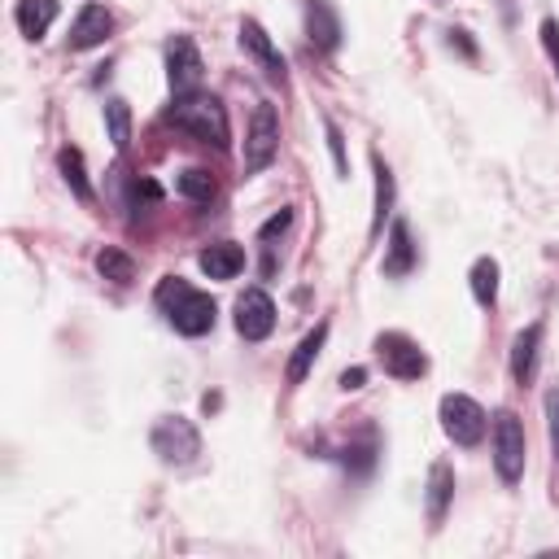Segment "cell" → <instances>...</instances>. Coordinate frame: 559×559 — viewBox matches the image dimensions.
Instances as JSON below:
<instances>
[{"label": "cell", "mask_w": 559, "mask_h": 559, "mask_svg": "<svg viewBox=\"0 0 559 559\" xmlns=\"http://www.w3.org/2000/svg\"><path fill=\"white\" fill-rule=\"evenodd\" d=\"M415 262H419V249H415V240H411V227L397 218V223L389 227V253H384L380 271H384L389 280H402V275L415 271Z\"/></svg>", "instance_id": "cell-14"}, {"label": "cell", "mask_w": 559, "mask_h": 559, "mask_svg": "<svg viewBox=\"0 0 559 559\" xmlns=\"http://www.w3.org/2000/svg\"><path fill=\"white\" fill-rule=\"evenodd\" d=\"M371 170H376V214H371V236H380V227H384V218H389V210H393V170H389V162L376 153L371 157Z\"/></svg>", "instance_id": "cell-19"}, {"label": "cell", "mask_w": 559, "mask_h": 559, "mask_svg": "<svg viewBox=\"0 0 559 559\" xmlns=\"http://www.w3.org/2000/svg\"><path fill=\"white\" fill-rule=\"evenodd\" d=\"M362 380H367V371H362V367H345V371H341V389H345V393L362 389Z\"/></svg>", "instance_id": "cell-30"}, {"label": "cell", "mask_w": 559, "mask_h": 559, "mask_svg": "<svg viewBox=\"0 0 559 559\" xmlns=\"http://www.w3.org/2000/svg\"><path fill=\"white\" fill-rule=\"evenodd\" d=\"M454 44H459V48H463L467 57H476V48H472V39H467V31H450V48H454Z\"/></svg>", "instance_id": "cell-31"}, {"label": "cell", "mask_w": 559, "mask_h": 559, "mask_svg": "<svg viewBox=\"0 0 559 559\" xmlns=\"http://www.w3.org/2000/svg\"><path fill=\"white\" fill-rule=\"evenodd\" d=\"M275 153H280V109L271 100H258L249 114V131H245V175L266 170Z\"/></svg>", "instance_id": "cell-3"}, {"label": "cell", "mask_w": 559, "mask_h": 559, "mask_svg": "<svg viewBox=\"0 0 559 559\" xmlns=\"http://www.w3.org/2000/svg\"><path fill=\"white\" fill-rule=\"evenodd\" d=\"M175 188H179L188 201H197V205H210V201H214V192H218L214 175H210V170H201V166H188V170H179Z\"/></svg>", "instance_id": "cell-23"}, {"label": "cell", "mask_w": 559, "mask_h": 559, "mask_svg": "<svg viewBox=\"0 0 559 559\" xmlns=\"http://www.w3.org/2000/svg\"><path fill=\"white\" fill-rule=\"evenodd\" d=\"M157 201H162V183H153V179H131V188H127V205H131V214L153 210Z\"/></svg>", "instance_id": "cell-25"}, {"label": "cell", "mask_w": 559, "mask_h": 559, "mask_svg": "<svg viewBox=\"0 0 559 559\" xmlns=\"http://www.w3.org/2000/svg\"><path fill=\"white\" fill-rule=\"evenodd\" d=\"M542 336H546V323H528L524 332H515V341H511V380L515 384H528L537 376Z\"/></svg>", "instance_id": "cell-13"}, {"label": "cell", "mask_w": 559, "mask_h": 559, "mask_svg": "<svg viewBox=\"0 0 559 559\" xmlns=\"http://www.w3.org/2000/svg\"><path fill=\"white\" fill-rule=\"evenodd\" d=\"M288 223H293V210H280V214H271V218L258 227V240H262V245H266V240H275V236L288 227Z\"/></svg>", "instance_id": "cell-29"}, {"label": "cell", "mask_w": 559, "mask_h": 559, "mask_svg": "<svg viewBox=\"0 0 559 559\" xmlns=\"http://www.w3.org/2000/svg\"><path fill=\"white\" fill-rule=\"evenodd\" d=\"M376 358L393 380H419L428 371V358H424L419 341H411L406 332H380L376 336Z\"/></svg>", "instance_id": "cell-8"}, {"label": "cell", "mask_w": 559, "mask_h": 559, "mask_svg": "<svg viewBox=\"0 0 559 559\" xmlns=\"http://www.w3.org/2000/svg\"><path fill=\"white\" fill-rule=\"evenodd\" d=\"M450 498H454V467H450V463H432V467H428V520H432V524L445 520Z\"/></svg>", "instance_id": "cell-18"}, {"label": "cell", "mask_w": 559, "mask_h": 559, "mask_svg": "<svg viewBox=\"0 0 559 559\" xmlns=\"http://www.w3.org/2000/svg\"><path fill=\"white\" fill-rule=\"evenodd\" d=\"M109 31H114V13L105 9V4H83L79 13H74V22H70V35H66V48L70 52H87V48H96V44H105L109 39Z\"/></svg>", "instance_id": "cell-11"}, {"label": "cell", "mask_w": 559, "mask_h": 559, "mask_svg": "<svg viewBox=\"0 0 559 559\" xmlns=\"http://www.w3.org/2000/svg\"><path fill=\"white\" fill-rule=\"evenodd\" d=\"M236 332L245 341H266L275 332V301L266 288H245L236 297Z\"/></svg>", "instance_id": "cell-9"}, {"label": "cell", "mask_w": 559, "mask_h": 559, "mask_svg": "<svg viewBox=\"0 0 559 559\" xmlns=\"http://www.w3.org/2000/svg\"><path fill=\"white\" fill-rule=\"evenodd\" d=\"M105 131H109V144L122 153L131 144V105L122 96H109L105 100Z\"/></svg>", "instance_id": "cell-22"}, {"label": "cell", "mask_w": 559, "mask_h": 559, "mask_svg": "<svg viewBox=\"0 0 559 559\" xmlns=\"http://www.w3.org/2000/svg\"><path fill=\"white\" fill-rule=\"evenodd\" d=\"M201 74H205V61H201V48L192 35H170L166 39V83L175 96H188L201 87Z\"/></svg>", "instance_id": "cell-7"}, {"label": "cell", "mask_w": 559, "mask_h": 559, "mask_svg": "<svg viewBox=\"0 0 559 559\" xmlns=\"http://www.w3.org/2000/svg\"><path fill=\"white\" fill-rule=\"evenodd\" d=\"M13 22H17V31H22L26 39H44L48 26L57 22V0H17Z\"/></svg>", "instance_id": "cell-17"}, {"label": "cell", "mask_w": 559, "mask_h": 559, "mask_svg": "<svg viewBox=\"0 0 559 559\" xmlns=\"http://www.w3.org/2000/svg\"><path fill=\"white\" fill-rule=\"evenodd\" d=\"M153 301L157 310L166 314V323L179 332V336H205L214 328V297L192 288L188 280L179 275H166L157 288H153Z\"/></svg>", "instance_id": "cell-1"}, {"label": "cell", "mask_w": 559, "mask_h": 559, "mask_svg": "<svg viewBox=\"0 0 559 559\" xmlns=\"http://www.w3.org/2000/svg\"><path fill=\"white\" fill-rule=\"evenodd\" d=\"M542 48H546V57H550V66H555V79H559V22H555V17L542 22Z\"/></svg>", "instance_id": "cell-28"}, {"label": "cell", "mask_w": 559, "mask_h": 559, "mask_svg": "<svg viewBox=\"0 0 559 559\" xmlns=\"http://www.w3.org/2000/svg\"><path fill=\"white\" fill-rule=\"evenodd\" d=\"M96 271H100L109 284L127 288V284L135 280V258H131V253H122V249H114V245H105V249L96 253Z\"/></svg>", "instance_id": "cell-21"}, {"label": "cell", "mask_w": 559, "mask_h": 559, "mask_svg": "<svg viewBox=\"0 0 559 559\" xmlns=\"http://www.w3.org/2000/svg\"><path fill=\"white\" fill-rule=\"evenodd\" d=\"M166 122L179 127V131H188V135L201 140V144L227 148V114H223V105H218L214 96H205V92H188V96H179V100L170 105Z\"/></svg>", "instance_id": "cell-2"}, {"label": "cell", "mask_w": 559, "mask_h": 559, "mask_svg": "<svg viewBox=\"0 0 559 559\" xmlns=\"http://www.w3.org/2000/svg\"><path fill=\"white\" fill-rule=\"evenodd\" d=\"M148 445H153V454H157L162 463L183 467V463H192V459L201 454V432H197V424L183 419V415H162V419L153 424V432H148Z\"/></svg>", "instance_id": "cell-4"}, {"label": "cell", "mask_w": 559, "mask_h": 559, "mask_svg": "<svg viewBox=\"0 0 559 559\" xmlns=\"http://www.w3.org/2000/svg\"><path fill=\"white\" fill-rule=\"evenodd\" d=\"M323 135H328V153H332L336 175H349V162H345V135H341V127H336L332 118H323Z\"/></svg>", "instance_id": "cell-26"}, {"label": "cell", "mask_w": 559, "mask_h": 559, "mask_svg": "<svg viewBox=\"0 0 559 559\" xmlns=\"http://www.w3.org/2000/svg\"><path fill=\"white\" fill-rule=\"evenodd\" d=\"M323 341H328V323H314V328L297 341V349H293V358H288V371H284V380H288V384H301V380L310 376V367H314V358H319Z\"/></svg>", "instance_id": "cell-16"}, {"label": "cell", "mask_w": 559, "mask_h": 559, "mask_svg": "<svg viewBox=\"0 0 559 559\" xmlns=\"http://www.w3.org/2000/svg\"><path fill=\"white\" fill-rule=\"evenodd\" d=\"M57 170H61V179L70 183V192H74L79 201H92V183H87V170H83V153H79L74 144H66V148L57 153Z\"/></svg>", "instance_id": "cell-20"}, {"label": "cell", "mask_w": 559, "mask_h": 559, "mask_svg": "<svg viewBox=\"0 0 559 559\" xmlns=\"http://www.w3.org/2000/svg\"><path fill=\"white\" fill-rule=\"evenodd\" d=\"M441 428H445V437H450L454 445H480V437H485V428H489V415H485V406H480L476 397H467V393H445V397H441Z\"/></svg>", "instance_id": "cell-6"}, {"label": "cell", "mask_w": 559, "mask_h": 559, "mask_svg": "<svg viewBox=\"0 0 559 559\" xmlns=\"http://www.w3.org/2000/svg\"><path fill=\"white\" fill-rule=\"evenodd\" d=\"M197 262H201V271H205L210 280H236L240 266H245V249L231 245V240H214V245H205V249L197 253Z\"/></svg>", "instance_id": "cell-15"}, {"label": "cell", "mask_w": 559, "mask_h": 559, "mask_svg": "<svg viewBox=\"0 0 559 559\" xmlns=\"http://www.w3.org/2000/svg\"><path fill=\"white\" fill-rule=\"evenodd\" d=\"M524 454H528V441H524V424L515 411H498L493 415V467L502 476V485H515L524 476Z\"/></svg>", "instance_id": "cell-5"}, {"label": "cell", "mask_w": 559, "mask_h": 559, "mask_svg": "<svg viewBox=\"0 0 559 559\" xmlns=\"http://www.w3.org/2000/svg\"><path fill=\"white\" fill-rule=\"evenodd\" d=\"M240 48L262 66V74H266L271 83H284V79H288V61H284V52L275 48V39L262 31V22H253V17L240 22Z\"/></svg>", "instance_id": "cell-10"}, {"label": "cell", "mask_w": 559, "mask_h": 559, "mask_svg": "<svg viewBox=\"0 0 559 559\" xmlns=\"http://www.w3.org/2000/svg\"><path fill=\"white\" fill-rule=\"evenodd\" d=\"M546 432H550V454L559 463V384L546 393Z\"/></svg>", "instance_id": "cell-27"}, {"label": "cell", "mask_w": 559, "mask_h": 559, "mask_svg": "<svg viewBox=\"0 0 559 559\" xmlns=\"http://www.w3.org/2000/svg\"><path fill=\"white\" fill-rule=\"evenodd\" d=\"M467 280H472V297H476L480 306H493V301H498V262H493V258H476Z\"/></svg>", "instance_id": "cell-24"}, {"label": "cell", "mask_w": 559, "mask_h": 559, "mask_svg": "<svg viewBox=\"0 0 559 559\" xmlns=\"http://www.w3.org/2000/svg\"><path fill=\"white\" fill-rule=\"evenodd\" d=\"M306 35L319 52H336L341 48V17L332 9V0H306Z\"/></svg>", "instance_id": "cell-12"}]
</instances>
